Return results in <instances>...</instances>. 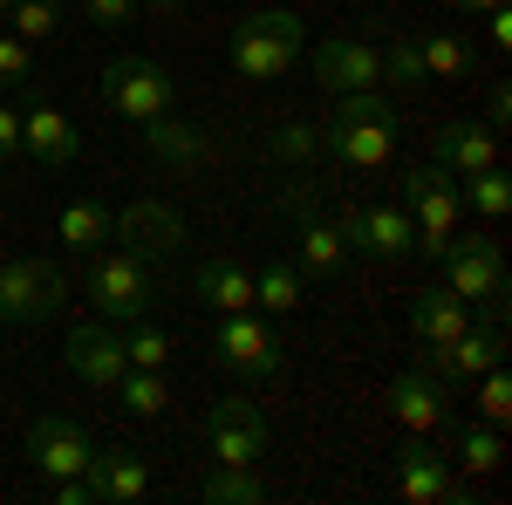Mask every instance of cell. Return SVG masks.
<instances>
[{
	"mask_svg": "<svg viewBox=\"0 0 512 505\" xmlns=\"http://www.w3.org/2000/svg\"><path fill=\"white\" fill-rule=\"evenodd\" d=\"M321 144L335 164H355V171H383L396 151V110L376 96V89H349L335 103V117L321 123Z\"/></svg>",
	"mask_w": 512,
	"mask_h": 505,
	"instance_id": "6da1fadb",
	"label": "cell"
},
{
	"mask_svg": "<svg viewBox=\"0 0 512 505\" xmlns=\"http://www.w3.org/2000/svg\"><path fill=\"white\" fill-rule=\"evenodd\" d=\"M403 212L417 226V253L424 260H444V246L465 226V192H458V178L444 164H410L403 171Z\"/></svg>",
	"mask_w": 512,
	"mask_h": 505,
	"instance_id": "7a4b0ae2",
	"label": "cell"
},
{
	"mask_svg": "<svg viewBox=\"0 0 512 505\" xmlns=\"http://www.w3.org/2000/svg\"><path fill=\"white\" fill-rule=\"evenodd\" d=\"M301 48H308L301 14L267 7V14H246V21L233 28V69L253 76V82H274V76H287V69L301 62Z\"/></svg>",
	"mask_w": 512,
	"mask_h": 505,
	"instance_id": "3957f363",
	"label": "cell"
},
{
	"mask_svg": "<svg viewBox=\"0 0 512 505\" xmlns=\"http://www.w3.org/2000/svg\"><path fill=\"white\" fill-rule=\"evenodd\" d=\"M280 205L294 219V267L308 273V280H335V273L349 267V246L335 233V219L321 212L315 185H280Z\"/></svg>",
	"mask_w": 512,
	"mask_h": 505,
	"instance_id": "277c9868",
	"label": "cell"
},
{
	"mask_svg": "<svg viewBox=\"0 0 512 505\" xmlns=\"http://www.w3.org/2000/svg\"><path fill=\"white\" fill-rule=\"evenodd\" d=\"M89 301L110 314V321H137V314L158 308V280H151V260H137V253H96V267H89Z\"/></svg>",
	"mask_w": 512,
	"mask_h": 505,
	"instance_id": "5b68a950",
	"label": "cell"
},
{
	"mask_svg": "<svg viewBox=\"0 0 512 505\" xmlns=\"http://www.w3.org/2000/svg\"><path fill=\"white\" fill-rule=\"evenodd\" d=\"M103 103H110L123 123H144V117H164V110L178 103V82L164 76L158 62H144V55H117V62L103 69Z\"/></svg>",
	"mask_w": 512,
	"mask_h": 505,
	"instance_id": "8992f818",
	"label": "cell"
},
{
	"mask_svg": "<svg viewBox=\"0 0 512 505\" xmlns=\"http://www.w3.org/2000/svg\"><path fill=\"white\" fill-rule=\"evenodd\" d=\"M212 349L226 369L239 376H280L287 369V349H280V335L260 321V308H239V314H219L212 321Z\"/></svg>",
	"mask_w": 512,
	"mask_h": 505,
	"instance_id": "52a82bcc",
	"label": "cell"
},
{
	"mask_svg": "<svg viewBox=\"0 0 512 505\" xmlns=\"http://www.w3.org/2000/svg\"><path fill=\"white\" fill-rule=\"evenodd\" d=\"M62 273L48 267V260H35V253H21V260H7L0 267V321H14V328H35V321H48V314L62 308Z\"/></svg>",
	"mask_w": 512,
	"mask_h": 505,
	"instance_id": "ba28073f",
	"label": "cell"
},
{
	"mask_svg": "<svg viewBox=\"0 0 512 505\" xmlns=\"http://www.w3.org/2000/svg\"><path fill=\"white\" fill-rule=\"evenodd\" d=\"M335 233H342L349 253H369V260H403V253H417V226H410L403 205H349V212L335 219Z\"/></svg>",
	"mask_w": 512,
	"mask_h": 505,
	"instance_id": "9c48e42d",
	"label": "cell"
},
{
	"mask_svg": "<svg viewBox=\"0 0 512 505\" xmlns=\"http://www.w3.org/2000/svg\"><path fill=\"white\" fill-rule=\"evenodd\" d=\"M444 287L458 294V301H506V253H499V239H451L444 246Z\"/></svg>",
	"mask_w": 512,
	"mask_h": 505,
	"instance_id": "30bf717a",
	"label": "cell"
},
{
	"mask_svg": "<svg viewBox=\"0 0 512 505\" xmlns=\"http://www.w3.org/2000/svg\"><path fill=\"white\" fill-rule=\"evenodd\" d=\"M390 417L410 430V437H431V430H451V424H458L444 376H437V369H417V362H410V369L390 383Z\"/></svg>",
	"mask_w": 512,
	"mask_h": 505,
	"instance_id": "8fae6325",
	"label": "cell"
},
{
	"mask_svg": "<svg viewBox=\"0 0 512 505\" xmlns=\"http://www.w3.org/2000/svg\"><path fill=\"white\" fill-rule=\"evenodd\" d=\"M205 437H212V458H219V465H253L274 430H267V417H260L253 396H219L212 417H205Z\"/></svg>",
	"mask_w": 512,
	"mask_h": 505,
	"instance_id": "7c38bea8",
	"label": "cell"
},
{
	"mask_svg": "<svg viewBox=\"0 0 512 505\" xmlns=\"http://www.w3.org/2000/svg\"><path fill=\"white\" fill-rule=\"evenodd\" d=\"M110 239H123V253H137V260H171L178 239H185V219L164 198H137L110 219Z\"/></svg>",
	"mask_w": 512,
	"mask_h": 505,
	"instance_id": "4fadbf2b",
	"label": "cell"
},
{
	"mask_svg": "<svg viewBox=\"0 0 512 505\" xmlns=\"http://www.w3.org/2000/svg\"><path fill=\"white\" fill-rule=\"evenodd\" d=\"M396 492L417 499V505H465V485H458L451 458L431 451V437H410V444L396 451Z\"/></svg>",
	"mask_w": 512,
	"mask_h": 505,
	"instance_id": "5bb4252c",
	"label": "cell"
},
{
	"mask_svg": "<svg viewBox=\"0 0 512 505\" xmlns=\"http://www.w3.org/2000/svg\"><path fill=\"white\" fill-rule=\"evenodd\" d=\"M21 157H35L48 171H69L82 157V137L76 123L62 117L55 103H41V96H21Z\"/></svg>",
	"mask_w": 512,
	"mask_h": 505,
	"instance_id": "9a60e30c",
	"label": "cell"
},
{
	"mask_svg": "<svg viewBox=\"0 0 512 505\" xmlns=\"http://www.w3.org/2000/svg\"><path fill=\"white\" fill-rule=\"evenodd\" d=\"M62 362H69V376H76V383H89V389H110L123 369H130L123 335H117V328H103V321H82V328H69Z\"/></svg>",
	"mask_w": 512,
	"mask_h": 505,
	"instance_id": "2e32d148",
	"label": "cell"
},
{
	"mask_svg": "<svg viewBox=\"0 0 512 505\" xmlns=\"http://www.w3.org/2000/svg\"><path fill=\"white\" fill-rule=\"evenodd\" d=\"M28 458H35L41 478H76V471H89L96 444H89V430H82L76 417H35V430H28Z\"/></svg>",
	"mask_w": 512,
	"mask_h": 505,
	"instance_id": "e0dca14e",
	"label": "cell"
},
{
	"mask_svg": "<svg viewBox=\"0 0 512 505\" xmlns=\"http://www.w3.org/2000/svg\"><path fill=\"white\" fill-rule=\"evenodd\" d=\"M315 82H328L335 96L376 89V82H383V48H369L362 35H328L315 48Z\"/></svg>",
	"mask_w": 512,
	"mask_h": 505,
	"instance_id": "ac0fdd59",
	"label": "cell"
},
{
	"mask_svg": "<svg viewBox=\"0 0 512 505\" xmlns=\"http://www.w3.org/2000/svg\"><path fill=\"white\" fill-rule=\"evenodd\" d=\"M472 328V301H458L444 280H431V287H417L410 294V342L431 355V349H444L451 335H465Z\"/></svg>",
	"mask_w": 512,
	"mask_h": 505,
	"instance_id": "d6986e66",
	"label": "cell"
},
{
	"mask_svg": "<svg viewBox=\"0 0 512 505\" xmlns=\"http://www.w3.org/2000/svg\"><path fill=\"white\" fill-rule=\"evenodd\" d=\"M492 362H506V328H465V335H451L444 349H431V369L437 376H451V383H472V376H485Z\"/></svg>",
	"mask_w": 512,
	"mask_h": 505,
	"instance_id": "ffe728a7",
	"label": "cell"
},
{
	"mask_svg": "<svg viewBox=\"0 0 512 505\" xmlns=\"http://www.w3.org/2000/svg\"><path fill=\"white\" fill-rule=\"evenodd\" d=\"M431 164H444L451 178H472L485 164H499V130H492V123H444Z\"/></svg>",
	"mask_w": 512,
	"mask_h": 505,
	"instance_id": "44dd1931",
	"label": "cell"
},
{
	"mask_svg": "<svg viewBox=\"0 0 512 505\" xmlns=\"http://www.w3.org/2000/svg\"><path fill=\"white\" fill-rule=\"evenodd\" d=\"M89 485H96V505H137L144 485H151V471H144L137 451H96L89 458Z\"/></svg>",
	"mask_w": 512,
	"mask_h": 505,
	"instance_id": "7402d4cb",
	"label": "cell"
},
{
	"mask_svg": "<svg viewBox=\"0 0 512 505\" xmlns=\"http://www.w3.org/2000/svg\"><path fill=\"white\" fill-rule=\"evenodd\" d=\"M110 205H96V198H69L62 212H55V239L69 246V253H103L110 246Z\"/></svg>",
	"mask_w": 512,
	"mask_h": 505,
	"instance_id": "603a6c76",
	"label": "cell"
},
{
	"mask_svg": "<svg viewBox=\"0 0 512 505\" xmlns=\"http://www.w3.org/2000/svg\"><path fill=\"white\" fill-rule=\"evenodd\" d=\"M198 308H212V314L253 308V273L239 267V260H205L198 267Z\"/></svg>",
	"mask_w": 512,
	"mask_h": 505,
	"instance_id": "cb8c5ba5",
	"label": "cell"
},
{
	"mask_svg": "<svg viewBox=\"0 0 512 505\" xmlns=\"http://www.w3.org/2000/svg\"><path fill=\"white\" fill-rule=\"evenodd\" d=\"M137 130H144V144H151L164 164H178V171H185V164H198V157L212 151V144H205V130H198V123H178L171 110H164V117H144Z\"/></svg>",
	"mask_w": 512,
	"mask_h": 505,
	"instance_id": "d4e9b609",
	"label": "cell"
},
{
	"mask_svg": "<svg viewBox=\"0 0 512 505\" xmlns=\"http://www.w3.org/2000/svg\"><path fill=\"white\" fill-rule=\"evenodd\" d=\"M301 294H308V273L294 267V260H274V267L253 273V308H260V314H287V308H301Z\"/></svg>",
	"mask_w": 512,
	"mask_h": 505,
	"instance_id": "484cf974",
	"label": "cell"
},
{
	"mask_svg": "<svg viewBox=\"0 0 512 505\" xmlns=\"http://www.w3.org/2000/svg\"><path fill=\"white\" fill-rule=\"evenodd\" d=\"M198 499H205V505H260V499H267V485H260V471H253V465H219L205 485H198Z\"/></svg>",
	"mask_w": 512,
	"mask_h": 505,
	"instance_id": "4316f807",
	"label": "cell"
},
{
	"mask_svg": "<svg viewBox=\"0 0 512 505\" xmlns=\"http://www.w3.org/2000/svg\"><path fill=\"white\" fill-rule=\"evenodd\" d=\"M458 192H465V212H478V219H506L512 178L499 171V164H485V171H472V178H458Z\"/></svg>",
	"mask_w": 512,
	"mask_h": 505,
	"instance_id": "83f0119b",
	"label": "cell"
},
{
	"mask_svg": "<svg viewBox=\"0 0 512 505\" xmlns=\"http://www.w3.org/2000/svg\"><path fill=\"white\" fill-rule=\"evenodd\" d=\"M110 389H117V403L130 410V417H158L164 403H171V389H164V369H123Z\"/></svg>",
	"mask_w": 512,
	"mask_h": 505,
	"instance_id": "f1b7e54d",
	"label": "cell"
},
{
	"mask_svg": "<svg viewBox=\"0 0 512 505\" xmlns=\"http://www.w3.org/2000/svg\"><path fill=\"white\" fill-rule=\"evenodd\" d=\"M458 465L472 471V478H485V471L506 465V437L492 424H458Z\"/></svg>",
	"mask_w": 512,
	"mask_h": 505,
	"instance_id": "f546056e",
	"label": "cell"
},
{
	"mask_svg": "<svg viewBox=\"0 0 512 505\" xmlns=\"http://www.w3.org/2000/svg\"><path fill=\"white\" fill-rule=\"evenodd\" d=\"M417 55H424V76H465V69H472V41L465 35H424L417 41Z\"/></svg>",
	"mask_w": 512,
	"mask_h": 505,
	"instance_id": "4dcf8cb0",
	"label": "cell"
},
{
	"mask_svg": "<svg viewBox=\"0 0 512 505\" xmlns=\"http://www.w3.org/2000/svg\"><path fill=\"white\" fill-rule=\"evenodd\" d=\"M472 383H478V424L506 430L512 424V376H506V362H492V369L472 376Z\"/></svg>",
	"mask_w": 512,
	"mask_h": 505,
	"instance_id": "1f68e13d",
	"label": "cell"
},
{
	"mask_svg": "<svg viewBox=\"0 0 512 505\" xmlns=\"http://www.w3.org/2000/svg\"><path fill=\"white\" fill-rule=\"evenodd\" d=\"M267 151H274L280 164H315L328 144H321V123H280L274 137H267Z\"/></svg>",
	"mask_w": 512,
	"mask_h": 505,
	"instance_id": "d6a6232c",
	"label": "cell"
},
{
	"mask_svg": "<svg viewBox=\"0 0 512 505\" xmlns=\"http://www.w3.org/2000/svg\"><path fill=\"white\" fill-rule=\"evenodd\" d=\"M7 21H14V35L35 48V41H48L55 28H62V0H14V7H7Z\"/></svg>",
	"mask_w": 512,
	"mask_h": 505,
	"instance_id": "836d02e7",
	"label": "cell"
},
{
	"mask_svg": "<svg viewBox=\"0 0 512 505\" xmlns=\"http://www.w3.org/2000/svg\"><path fill=\"white\" fill-rule=\"evenodd\" d=\"M123 355H130V369H164V362H171V335L151 328V321L137 314V321H130V335H123Z\"/></svg>",
	"mask_w": 512,
	"mask_h": 505,
	"instance_id": "e575fe53",
	"label": "cell"
},
{
	"mask_svg": "<svg viewBox=\"0 0 512 505\" xmlns=\"http://www.w3.org/2000/svg\"><path fill=\"white\" fill-rule=\"evenodd\" d=\"M383 76L403 82V89L431 82V76H424V55H417V41H410V35H390V48H383Z\"/></svg>",
	"mask_w": 512,
	"mask_h": 505,
	"instance_id": "d590c367",
	"label": "cell"
},
{
	"mask_svg": "<svg viewBox=\"0 0 512 505\" xmlns=\"http://www.w3.org/2000/svg\"><path fill=\"white\" fill-rule=\"evenodd\" d=\"M28 76H35V48H28L21 35H0V89H14V96H21Z\"/></svg>",
	"mask_w": 512,
	"mask_h": 505,
	"instance_id": "8d00e7d4",
	"label": "cell"
},
{
	"mask_svg": "<svg viewBox=\"0 0 512 505\" xmlns=\"http://www.w3.org/2000/svg\"><path fill=\"white\" fill-rule=\"evenodd\" d=\"M48 499L55 505H96V485H89V471H76V478H48Z\"/></svg>",
	"mask_w": 512,
	"mask_h": 505,
	"instance_id": "74e56055",
	"label": "cell"
},
{
	"mask_svg": "<svg viewBox=\"0 0 512 505\" xmlns=\"http://www.w3.org/2000/svg\"><path fill=\"white\" fill-rule=\"evenodd\" d=\"M89 21L96 28H130L137 21V0H89Z\"/></svg>",
	"mask_w": 512,
	"mask_h": 505,
	"instance_id": "f35d334b",
	"label": "cell"
},
{
	"mask_svg": "<svg viewBox=\"0 0 512 505\" xmlns=\"http://www.w3.org/2000/svg\"><path fill=\"white\" fill-rule=\"evenodd\" d=\"M21 157V103H0V164Z\"/></svg>",
	"mask_w": 512,
	"mask_h": 505,
	"instance_id": "ab89813d",
	"label": "cell"
},
{
	"mask_svg": "<svg viewBox=\"0 0 512 505\" xmlns=\"http://www.w3.org/2000/svg\"><path fill=\"white\" fill-rule=\"evenodd\" d=\"M478 21L492 28V41H499V48H512V7H506V0H499L492 14H478Z\"/></svg>",
	"mask_w": 512,
	"mask_h": 505,
	"instance_id": "60d3db41",
	"label": "cell"
},
{
	"mask_svg": "<svg viewBox=\"0 0 512 505\" xmlns=\"http://www.w3.org/2000/svg\"><path fill=\"white\" fill-rule=\"evenodd\" d=\"M506 117H512V89L499 82V89H492V130H506Z\"/></svg>",
	"mask_w": 512,
	"mask_h": 505,
	"instance_id": "b9f144b4",
	"label": "cell"
},
{
	"mask_svg": "<svg viewBox=\"0 0 512 505\" xmlns=\"http://www.w3.org/2000/svg\"><path fill=\"white\" fill-rule=\"evenodd\" d=\"M492 7H499V0H458V14H472V21H478V14H492Z\"/></svg>",
	"mask_w": 512,
	"mask_h": 505,
	"instance_id": "7bdbcfd3",
	"label": "cell"
},
{
	"mask_svg": "<svg viewBox=\"0 0 512 505\" xmlns=\"http://www.w3.org/2000/svg\"><path fill=\"white\" fill-rule=\"evenodd\" d=\"M7 7H14V0H0V21H7Z\"/></svg>",
	"mask_w": 512,
	"mask_h": 505,
	"instance_id": "ee69618b",
	"label": "cell"
}]
</instances>
